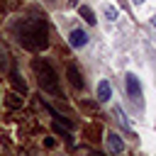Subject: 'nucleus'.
Here are the masks:
<instances>
[{
    "label": "nucleus",
    "mask_w": 156,
    "mask_h": 156,
    "mask_svg": "<svg viewBox=\"0 0 156 156\" xmlns=\"http://www.w3.org/2000/svg\"><path fill=\"white\" fill-rule=\"evenodd\" d=\"M10 32L12 37L24 46V49H32V51H44L49 46V24L41 15H24V17H17L12 24H10Z\"/></svg>",
    "instance_id": "obj_1"
},
{
    "label": "nucleus",
    "mask_w": 156,
    "mask_h": 156,
    "mask_svg": "<svg viewBox=\"0 0 156 156\" xmlns=\"http://www.w3.org/2000/svg\"><path fill=\"white\" fill-rule=\"evenodd\" d=\"M32 71H34L37 83H39V88H41L44 93H49V95H54V98H61V95H63V93H61V85H58V76H56V71L49 66V61L34 58V61H32Z\"/></svg>",
    "instance_id": "obj_2"
},
{
    "label": "nucleus",
    "mask_w": 156,
    "mask_h": 156,
    "mask_svg": "<svg viewBox=\"0 0 156 156\" xmlns=\"http://www.w3.org/2000/svg\"><path fill=\"white\" fill-rule=\"evenodd\" d=\"M124 83H127V93H129V98H132L134 102L141 105V83H139V78H136L134 73H127V76H124Z\"/></svg>",
    "instance_id": "obj_3"
},
{
    "label": "nucleus",
    "mask_w": 156,
    "mask_h": 156,
    "mask_svg": "<svg viewBox=\"0 0 156 156\" xmlns=\"http://www.w3.org/2000/svg\"><path fill=\"white\" fill-rule=\"evenodd\" d=\"M105 141H107L110 154H122V151H124V141H122V136H119L117 132H107Z\"/></svg>",
    "instance_id": "obj_4"
},
{
    "label": "nucleus",
    "mask_w": 156,
    "mask_h": 156,
    "mask_svg": "<svg viewBox=\"0 0 156 156\" xmlns=\"http://www.w3.org/2000/svg\"><path fill=\"white\" fill-rule=\"evenodd\" d=\"M68 39H71V46H76V49H80V46L88 44V34H85L83 29H73V32L68 34Z\"/></svg>",
    "instance_id": "obj_5"
},
{
    "label": "nucleus",
    "mask_w": 156,
    "mask_h": 156,
    "mask_svg": "<svg viewBox=\"0 0 156 156\" xmlns=\"http://www.w3.org/2000/svg\"><path fill=\"white\" fill-rule=\"evenodd\" d=\"M112 95V88H110V80H100L98 83V100L100 102H107Z\"/></svg>",
    "instance_id": "obj_6"
},
{
    "label": "nucleus",
    "mask_w": 156,
    "mask_h": 156,
    "mask_svg": "<svg viewBox=\"0 0 156 156\" xmlns=\"http://www.w3.org/2000/svg\"><path fill=\"white\" fill-rule=\"evenodd\" d=\"M68 78H71V83H73V88H83V76H80V71L71 63L68 66Z\"/></svg>",
    "instance_id": "obj_7"
},
{
    "label": "nucleus",
    "mask_w": 156,
    "mask_h": 156,
    "mask_svg": "<svg viewBox=\"0 0 156 156\" xmlns=\"http://www.w3.org/2000/svg\"><path fill=\"white\" fill-rule=\"evenodd\" d=\"M78 12H80V17H83L88 24H95V22H98V20H95V12H93L88 5H80V7H78Z\"/></svg>",
    "instance_id": "obj_8"
},
{
    "label": "nucleus",
    "mask_w": 156,
    "mask_h": 156,
    "mask_svg": "<svg viewBox=\"0 0 156 156\" xmlns=\"http://www.w3.org/2000/svg\"><path fill=\"white\" fill-rule=\"evenodd\" d=\"M10 80H12V85H15V88H20V93H27V85H24L22 76H20V73H17L15 68L10 71Z\"/></svg>",
    "instance_id": "obj_9"
},
{
    "label": "nucleus",
    "mask_w": 156,
    "mask_h": 156,
    "mask_svg": "<svg viewBox=\"0 0 156 156\" xmlns=\"http://www.w3.org/2000/svg\"><path fill=\"white\" fill-rule=\"evenodd\" d=\"M5 105H7L10 110H15V107H22V98H20L17 93H7V95H5Z\"/></svg>",
    "instance_id": "obj_10"
},
{
    "label": "nucleus",
    "mask_w": 156,
    "mask_h": 156,
    "mask_svg": "<svg viewBox=\"0 0 156 156\" xmlns=\"http://www.w3.org/2000/svg\"><path fill=\"white\" fill-rule=\"evenodd\" d=\"M105 17H107V20H117V10H115L112 5H107V7H105Z\"/></svg>",
    "instance_id": "obj_11"
},
{
    "label": "nucleus",
    "mask_w": 156,
    "mask_h": 156,
    "mask_svg": "<svg viewBox=\"0 0 156 156\" xmlns=\"http://www.w3.org/2000/svg\"><path fill=\"white\" fill-rule=\"evenodd\" d=\"M88 156H102V154H98V151H90V154H88Z\"/></svg>",
    "instance_id": "obj_12"
},
{
    "label": "nucleus",
    "mask_w": 156,
    "mask_h": 156,
    "mask_svg": "<svg viewBox=\"0 0 156 156\" xmlns=\"http://www.w3.org/2000/svg\"><path fill=\"white\" fill-rule=\"evenodd\" d=\"M154 27H156V17H154Z\"/></svg>",
    "instance_id": "obj_13"
},
{
    "label": "nucleus",
    "mask_w": 156,
    "mask_h": 156,
    "mask_svg": "<svg viewBox=\"0 0 156 156\" xmlns=\"http://www.w3.org/2000/svg\"><path fill=\"white\" fill-rule=\"evenodd\" d=\"M134 2H141V0H134Z\"/></svg>",
    "instance_id": "obj_14"
}]
</instances>
